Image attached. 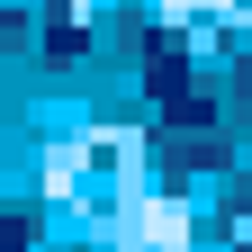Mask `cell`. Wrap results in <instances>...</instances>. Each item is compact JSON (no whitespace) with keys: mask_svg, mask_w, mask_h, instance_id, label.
I'll list each match as a JSON object with an SVG mask.
<instances>
[{"mask_svg":"<svg viewBox=\"0 0 252 252\" xmlns=\"http://www.w3.org/2000/svg\"><path fill=\"white\" fill-rule=\"evenodd\" d=\"M216 153H225L216 135H171V144H162V171H207Z\"/></svg>","mask_w":252,"mask_h":252,"instance_id":"6da1fadb","label":"cell"}]
</instances>
